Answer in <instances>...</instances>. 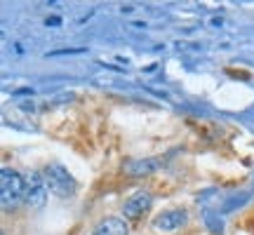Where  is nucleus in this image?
<instances>
[{"label": "nucleus", "instance_id": "nucleus-7", "mask_svg": "<svg viewBox=\"0 0 254 235\" xmlns=\"http://www.w3.org/2000/svg\"><path fill=\"white\" fill-rule=\"evenodd\" d=\"M158 167H160L158 160H132V163L125 165V172L129 176H146V174L155 172Z\"/></svg>", "mask_w": 254, "mask_h": 235}, {"label": "nucleus", "instance_id": "nucleus-2", "mask_svg": "<svg viewBox=\"0 0 254 235\" xmlns=\"http://www.w3.org/2000/svg\"><path fill=\"white\" fill-rule=\"evenodd\" d=\"M43 176H45V183H47V188H50V193H55L59 198H71L73 193H75V181L68 174V170L62 167L59 163L47 165Z\"/></svg>", "mask_w": 254, "mask_h": 235}, {"label": "nucleus", "instance_id": "nucleus-6", "mask_svg": "<svg viewBox=\"0 0 254 235\" xmlns=\"http://www.w3.org/2000/svg\"><path fill=\"white\" fill-rule=\"evenodd\" d=\"M127 233H129V231H127V224L118 217L104 219V221H99V224L94 226V231H92V235H127Z\"/></svg>", "mask_w": 254, "mask_h": 235}, {"label": "nucleus", "instance_id": "nucleus-5", "mask_svg": "<svg viewBox=\"0 0 254 235\" xmlns=\"http://www.w3.org/2000/svg\"><path fill=\"white\" fill-rule=\"evenodd\" d=\"M184 224H186V212H182V209H172V212H165V214L153 219V228L165 231V233L177 231V228L184 226Z\"/></svg>", "mask_w": 254, "mask_h": 235}, {"label": "nucleus", "instance_id": "nucleus-8", "mask_svg": "<svg viewBox=\"0 0 254 235\" xmlns=\"http://www.w3.org/2000/svg\"><path fill=\"white\" fill-rule=\"evenodd\" d=\"M59 21H62V19H59V17H52V19H47V26H50V24H52V26H57Z\"/></svg>", "mask_w": 254, "mask_h": 235}, {"label": "nucleus", "instance_id": "nucleus-1", "mask_svg": "<svg viewBox=\"0 0 254 235\" xmlns=\"http://www.w3.org/2000/svg\"><path fill=\"white\" fill-rule=\"evenodd\" d=\"M24 193H26V179L19 176L14 170L5 167L0 172V202H2V209L17 207L24 200Z\"/></svg>", "mask_w": 254, "mask_h": 235}, {"label": "nucleus", "instance_id": "nucleus-4", "mask_svg": "<svg viewBox=\"0 0 254 235\" xmlns=\"http://www.w3.org/2000/svg\"><path fill=\"white\" fill-rule=\"evenodd\" d=\"M151 202H153V198H151V193H146V190H141V193H136V195H132V198L125 202V217L127 219H139L144 212H148L151 209Z\"/></svg>", "mask_w": 254, "mask_h": 235}, {"label": "nucleus", "instance_id": "nucleus-3", "mask_svg": "<svg viewBox=\"0 0 254 235\" xmlns=\"http://www.w3.org/2000/svg\"><path fill=\"white\" fill-rule=\"evenodd\" d=\"M47 193H50V188H47V183H45V176L38 174V172L28 174L26 176V193H24V202H26L28 207L40 209L45 205Z\"/></svg>", "mask_w": 254, "mask_h": 235}]
</instances>
